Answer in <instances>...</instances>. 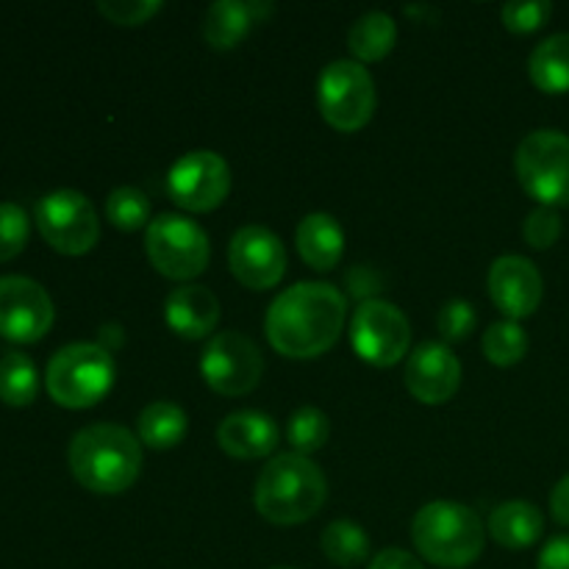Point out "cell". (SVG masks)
I'll return each mask as SVG.
<instances>
[{
    "mask_svg": "<svg viewBox=\"0 0 569 569\" xmlns=\"http://www.w3.org/2000/svg\"><path fill=\"white\" fill-rule=\"evenodd\" d=\"M348 320V300L337 287L303 281L270 303L264 331L272 350L287 359H317L337 345Z\"/></svg>",
    "mask_w": 569,
    "mask_h": 569,
    "instance_id": "obj_1",
    "label": "cell"
},
{
    "mask_svg": "<svg viewBox=\"0 0 569 569\" xmlns=\"http://www.w3.org/2000/svg\"><path fill=\"white\" fill-rule=\"evenodd\" d=\"M67 461L83 489L98 495H120L131 489L142 472V445L128 428L98 422L81 428L72 437Z\"/></svg>",
    "mask_w": 569,
    "mask_h": 569,
    "instance_id": "obj_2",
    "label": "cell"
},
{
    "mask_svg": "<svg viewBox=\"0 0 569 569\" xmlns=\"http://www.w3.org/2000/svg\"><path fill=\"white\" fill-rule=\"evenodd\" d=\"M328 481L320 467L300 453H281L259 472L256 511L272 526H300L322 509Z\"/></svg>",
    "mask_w": 569,
    "mask_h": 569,
    "instance_id": "obj_3",
    "label": "cell"
},
{
    "mask_svg": "<svg viewBox=\"0 0 569 569\" xmlns=\"http://www.w3.org/2000/svg\"><path fill=\"white\" fill-rule=\"evenodd\" d=\"M411 539L417 553L426 561L445 569H461L470 567L483 553L487 531L481 517L470 506L433 500L415 515Z\"/></svg>",
    "mask_w": 569,
    "mask_h": 569,
    "instance_id": "obj_4",
    "label": "cell"
},
{
    "mask_svg": "<svg viewBox=\"0 0 569 569\" xmlns=\"http://www.w3.org/2000/svg\"><path fill=\"white\" fill-rule=\"evenodd\" d=\"M114 359L98 342H72L56 350L44 370V389L64 409H89L114 387Z\"/></svg>",
    "mask_w": 569,
    "mask_h": 569,
    "instance_id": "obj_5",
    "label": "cell"
},
{
    "mask_svg": "<svg viewBox=\"0 0 569 569\" xmlns=\"http://www.w3.org/2000/svg\"><path fill=\"white\" fill-rule=\"evenodd\" d=\"M515 170L522 189L539 206L559 209L569 203V137L556 128H539L520 142Z\"/></svg>",
    "mask_w": 569,
    "mask_h": 569,
    "instance_id": "obj_6",
    "label": "cell"
},
{
    "mask_svg": "<svg viewBox=\"0 0 569 569\" xmlns=\"http://www.w3.org/2000/svg\"><path fill=\"white\" fill-rule=\"evenodd\" d=\"M317 106L322 120L342 133H353L372 120L378 106L376 81L356 59H339L317 81Z\"/></svg>",
    "mask_w": 569,
    "mask_h": 569,
    "instance_id": "obj_7",
    "label": "cell"
},
{
    "mask_svg": "<svg viewBox=\"0 0 569 569\" xmlns=\"http://www.w3.org/2000/svg\"><path fill=\"white\" fill-rule=\"evenodd\" d=\"M150 264L172 281H192L209 267L211 244L203 228L183 214H159L144 228Z\"/></svg>",
    "mask_w": 569,
    "mask_h": 569,
    "instance_id": "obj_8",
    "label": "cell"
},
{
    "mask_svg": "<svg viewBox=\"0 0 569 569\" xmlns=\"http://www.w3.org/2000/svg\"><path fill=\"white\" fill-rule=\"evenodd\" d=\"M39 233L53 250L64 256H83L98 244V211L78 189L48 192L33 209Z\"/></svg>",
    "mask_w": 569,
    "mask_h": 569,
    "instance_id": "obj_9",
    "label": "cell"
},
{
    "mask_svg": "<svg viewBox=\"0 0 569 569\" xmlns=\"http://www.w3.org/2000/svg\"><path fill=\"white\" fill-rule=\"evenodd\" d=\"M200 376L217 395L239 398L259 387L264 376V356L259 345L244 333H214L200 356Z\"/></svg>",
    "mask_w": 569,
    "mask_h": 569,
    "instance_id": "obj_10",
    "label": "cell"
},
{
    "mask_svg": "<svg viewBox=\"0 0 569 569\" xmlns=\"http://www.w3.org/2000/svg\"><path fill=\"white\" fill-rule=\"evenodd\" d=\"M356 356L372 367H395L411 348V326L403 311L387 300L370 298L359 303L350 326Z\"/></svg>",
    "mask_w": 569,
    "mask_h": 569,
    "instance_id": "obj_11",
    "label": "cell"
},
{
    "mask_svg": "<svg viewBox=\"0 0 569 569\" xmlns=\"http://www.w3.org/2000/svg\"><path fill=\"white\" fill-rule=\"evenodd\" d=\"M167 189L176 206L206 214L226 203L231 192V170L214 150H192L170 167Z\"/></svg>",
    "mask_w": 569,
    "mask_h": 569,
    "instance_id": "obj_12",
    "label": "cell"
},
{
    "mask_svg": "<svg viewBox=\"0 0 569 569\" xmlns=\"http://www.w3.org/2000/svg\"><path fill=\"white\" fill-rule=\"evenodd\" d=\"M48 289L26 276H0V337L9 342H39L53 326Z\"/></svg>",
    "mask_w": 569,
    "mask_h": 569,
    "instance_id": "obj_13",
    "label": "cell"
},
{
    "mask_svg": "<svg viewBox=\"0 0 569 569\" xmlns=\"http://www.w3.org/2000/svg\"><path fill=\"white\" fill-rule=\"evenodd\" d=\"M228 267L242 287L264 292L287 276V248L270 228L244 226L228 244Z\"/></svg>",
    "mask_w": 569,
    "mask_h": 569,
    "instance_id": "obj_14",
    "label": "cell"
},
{
    "mask_svg": "<svg viewBox=\"0 0 569 569\" xmlns=\"http://www.w3.org/2000/svg\"><path fill=\"white\" fill-rule=\"evenodd\" d=\"M411 398L426 406H442L459 392L461 361L445 342H422L411 350L403 370Z\"/></svg>",
    "mask_w": 569,
    "mask_h": 569,
    "instance_id": "obj_15",
    "label": "cell"
},
{
    "mask_svg": "<svg viewBox=\"0 0 569 569\" xmlns=\"http://www.w3.org/2000/svg\"><path fill=\"white\" fill-rule=\"evenodd\" d=\"M492 303L506 315V320H526L539 309L545 295V281L537 264L526 256H500L489 267L487 278Z\"/></svg>",
    "mask_w": 569,
    "mask_h": 569,
    "instance_id": "obj_16",
    "label": "cell"
},
{
    "mask_svg": "<svg viewBox=\"0 0 569 569\" xmlns=\"http://www.w3.org/2000/svg\"><path fill=\"white\" fill-rule=\"evenodd\" d=\"M278 442H281L278 422L270 415H264V411H233L217 428V445L231 459H264V456H270L278 448Z\"/></svg>",
    "mask_w": 569,
    "mask_h": 569,
    "instance_id": "obj_17",
    "label": "cell"
},
{
    "mask_svg": "<svg viewBox=\"0 0 569 569\" xmlns=\"http://www.w3.org/2000/svg\"><path fill=\"white\" fill-rule=\"evenodd\" d=\"M220 311L222 309L217 295L206 287H194V283L172 289L164 303L167 326H170L172 333L183 339L211 337L217 322H220Z\"/></svg>",
    "mask_w": 569,
    "mask_h": 569,
    "instance_id": "obj_18",
    "label": "cell"
},
{
    "mask_svg": "<svg viewBox=\"0 0 569 569\" xmlns=\"http://www.w3.org/2000/svg\"><path fill=\"white\" fill-rule=\"evenodd\" d=\"M300 256L306 264L317 272H328L339 264L345 253V231L337 222V217L326 211H315L300 220L298 233H295Z\"/></svg>",
    "mask_w": 569,
    "mask_h": 569,
    "instance_id": "obj_19",
    "label": "cell"
},
{
    "mask_svg": "<svg viewBox=\"0 0 569 569\" xmlns=\"http://www.w3.org/2000/svg\"><path fill=\"white\" fill-rule=\"evenodd\" d=\"M545 533V517L528 500H509L489 515V537L509 550H526Z\"/></svg>",
    "mask_w": 569,
    "mask_h": 569,
    "instance_id": "obj_20",
    "label": "cell"
},
{
    "mask_svg": "<svg viewBox=\"0 0 569 569\" xmlns=\"http://www.w3.org/2000/svg\"><path fill=\"white\" fill-rule=\"evenodd\" d=\"M253 3L242 0H217L203 14V39L217 50H231L242 42L253 28Z\"/></svg>",
    "mask_w": 569,
    "mask_h": 569,
    "instance_id": "obj_21",
    "label": "cell"
},
{
    "mask_svg": "<svg viewBox=\"0 0 569 569\" xmlns=\"http://www.w3.org/2000/svg\"><path fill=\"white\" fill-rule=\"evenodd\" d=\"M528 76L542 92H569V33H553L533 48L528 59Z\"/></svg>",
    "mask_w": 569,
    "mask_h": 569,
    "instance_id": "obj_22",
    "label": "cell"
},
{
    "mask_svg": "<svg viewBox=\"0 0 569 569\" xmlns=\"http://www.w3.org/2000/svg\"><path fill=\"white\" fill-rule=\"evenodd\" d=\"M395 42H398V22L387 11H367L348 33V48L359 64L381 61L383 56L392 53Z\"/></svg>",
    "mask_w": 569,
    "mask_h": 569,
    "instance_id": "obj_23",
    "label": "cell"
},
{
    "mask_svg": "<svg viewBox=\"0 0 569 569\" xmlns=\"http://www.w3.org/2000/svg\"><path fill=\"white\" fill-rule=\"evenodd\" d=\"M187 415H183L181 406L170 403V400H156V403L144 406L137 420L139 439L153 450H170L181 445L187 437Z\"/></svg>",
    "mask_w": 569,
    "mask_h": 569,
    "instance_id": "obj_24",
    "label": "cell"
},
{
    "mask_svg": "<svg viewBox=\"0 0 569 569\" xmlns=\"http://www.w3.org/2000/svg\"><path fill=\"white\" fill-rule=\"evenodd\" d=\"M322 553L337 567H359L370 559V537L359 522L333 520L322 531Z\"/></svg>",
    "mask_w": 569,
    "mask_h": 569,
    "instance_id": "obj_25",
    "label": "cell"
},
{
    "mask_svg": "<svg viewBox=\"0 0 569 569\" xmlns=\"http://www.w3.org/2000/svg\"><path fill=\"white\" fill-rule=\"evenodd\" d=\"M39 392L37 365L20 350H9L0 359V400L6 406H31Z\"/></svg>",
    "mask_w": 569,
    "mask_h": 569,
    "instance_id": "obj_26",
    "label": "cell"
},
{
    "mask_svg": "<svg viewBox=\"0 0 569 569\" xmlns=\"http://www.w3.org/2000/svg\"><path fill=\"white\" fill-rule=\"evenodd\" d=\"M481 348L495 367H515L528 353V337L520 322L500 320L487 328Z\"/></svg>",
    "mask_w": 569,
    "mask_h": 569,
    "instance_id": "obj_27",
    "label": "cell"
},
{
    "mask_svg": "<svg viewBox=\"0 0 569 569\" xmlns=\"http://www.w3.org/2000/svg\"><path fill=\"white\" fill-rule=\"evenodd\" d=\"M106 217L120 231H139L150 226V198L139 187H117L106 198Z\"/></svg>",
    "mask_w": 569,
    "mask_h": 569,
    "instance_id": "obj_28",
    "label": "cell"
},
{
    "mask_svg": "<svg viewBox=\"0 0 569 569\" xmlns=\"http://www.w3.org/2000/svg\"><path fill=\"white\" fill-rule=\"evenodd\" d=\"M287 437L295 453H317L328 442V437H331V420L326 417V411L315 409V406H303V409H298L289 417Z\"/></svg>",
    "mask_w": 569,
    "mask_h": 569,
    "instance_id": "obj_29",
    "label": "cell"
},
{
    "mask_svg": "<svg viewBox=\"0 0 569 569\" xmlns=\"http://www.w3.org/2000/svg\"><path fill=\"white\" fill-rule=\"evenodd\" d=\"M31 222L22 206L0 203V261H9L22 253L28 242Z\"/></svg>",
    "mask_w": 569,
    "mask_h": 569,
    "instance_id": "obj_30",
    "label": "cell"
},
{
    "mask_svg": "<svg viewBox=\"0 0 569 569\" xmlns=\"http://www.w3.org/2000/svg\"><path fill=\"white\" fill-rule=\"evenodd\" d=\"M553 14V3L548 0H522V3H506L500 9L503 26L515 33H533L545 26Z\"/></svg>",
    "mask_w": 569,
    "mask_h": 569,
    "instance_id": "obj_31",
    "label": "cell"
},
{
    "mask_svg": "<svg viewBox=\"0 0 569 569\" xmlns=\"http://www.w3.org/2000/svg\"><path fill=\"white\" fill-rule=\"evenodd\" d=\"M478 326V315L472 309V303L467 300H450L442 306L437 317V328L442 333L445 342H465Z\"/></svg>",
    "mask_w": 569,
    "mask_h": 569,
    "instance_id": "obj_32",
    "label": "cell"
},
{
    "mask_svg": "<svg viewBox=\"0 0 569 569\" xmlns=\"http://www.w3.org/2000/svg\"><path fill=\"white\" fill-rule=\"evenodd\" d=\"M522 237L531 248L548 250L559 242L561 237V217L556 209H548V206H537L531 214L526 217V226H522Z\"/></svg>",
    "mask_w": 569,
    "mask_h": 569,
    "instance_id": "obj_33",
    "label": "cell"
},
{
    "mask_svg": "<svg viewBox=\"0 0 569 569\" xmlns=\"http://www.w3.org/2000/svg\"><path fill=\"white\" fill-rule=\"evenodd\" d=\"M98 11L114 26H142L150 17L159 14V0H100Z\"/></svg>",
    "mask_w": 569,
    "mask_h": 569,
    "instance_id": "obj_34",
    "label": "cell"
},
{
    "mask_svg": "<svg viewBox=\"0 0 569 569\" xmlns=\"http://www.w3.org/2000/svg\"><path fill=\"white\" fill-rule=\"evenodd\" d=\"M367 569H422V565L417 556L409 553V550L387 548V550H381V553L372 556Z\"/></svg>",
    "mask_w": 569,
    "mask_h": 569,
    "instance_id": "obj_35",
    "label": "cell"
},
{
    "mask_svg": "<svg viewBox=\"0 0 569 569\" xmlns=\"http://www.w3.org/2000/svg\"><path fill=\"white\" fill-rule=\"evenodd\" d=\"M537 569H569V537H556L545 545Z\"/></svg>",
    "mask_w": 569,
    "mask_h": 569,
    "instance_id": "obj_36",
    "label": "cell"
},
{
    "mask_svg": "<svg viewBox=\"0 0 569 569\" xmlns=\"http://www.w3.org/2000/svg\"><path fill=\"white\" fill-rule=\"evenodd\" d=\"M550 511H553V520L559 526L569 528V476L561 478L550 492Z\"/></svg>",
    "mask_w": 569,
    "mask_h": 569,
    "instance_id": "obj_37",
    "label": "cell"
},
{
    "mask_svg": "<svg viewBox=\"0 0 569 569\" xmlns=\"http://www.w3.org/2000/svg\"><path fill=\"white\" fill-rule=\"evenodd\" d=\"M272 569H292V567H272Z\"/></svg>",
    "mask_w": 569,
    "mask_h": 569,
    "instance_id": "obj_38",
    "label": "cell"
}]
</instances>
